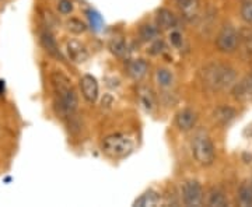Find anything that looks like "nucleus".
Here are the masks:
<instances>
[{"mask_svg": "<svg viewBox=\"0 0 252 207\" xmlns=\"http://www.w3.org/2000/svg\"><path fill=\"white\" fill-rule=\"evenodd\" d=\"M202 84L213 92L231 90L237 81V70L233 66L221 62H210L199 73Z\"/></svg>", "mask_w": 252, "mask_h": 207, "instance_id": "f257e3e1", "label": "nucleus"}, {"mask_svg": "<svg viewBox=\"0 0 252 207\" xmlns=\"http://www.w3.org/2000/svg\"><path fill=\"white\" fill-rule=\"evenodd\" d=\"M51 81L56 95L55 105L58 108V114H61L62 117H73L79 108V95L70 79L62 72H54L51 76Z\"/></svg>", "mask_w": 252, "mask_h": 207, "instance_id": "f03ea898", "label": "nucleus"}, {"mask_svg": "<svg viewBox=\"0 0 252 207\" xmlns=\"http://www.w3.org/2000/svg\"><path fill=\"white\" fill-rule=\"evenodd\" d=\"M190 151L193 160L202 167H210L216 160V147L206 132L200 130L192 137Z\"/></svg>", "mask_w": 252, "mask_h": 207, "instance_id": "7ed1b4c3", "label": "nucleus"}, {"mask_svg": "<svg viewBox=\"0 0 252 207\" xmlns=\"http://www.w3.org/2000/svg\"><path fill=\"white\" fill-rule=\"evenodd\" d=\"M135 143L133 140L125 133H111L105 136L101 142V150L107 157L112 160H121L133 151Z\"/></svg>", "mask_w": 252, "mask_h": 207, "instance_id": "20e7f679", "label": "nucleus"}, {"mask_svg": "<svg viewBox=\"0 0 252 207\" xmlns=\"http://www.w3.org/2000/svg\"><path fill=\"white\" fill-rule=\"evenodd\" d=\"M215 45L220 54H235L240 48V31L231 24H224L217 32Z\"/></svg>", "mask_w": 252, "mask_h": 207, "instance_id": "39448f33", "label": "nucleus"}, {"mask_svg": "<svg viewBox=\"0 0 252 207\" xmlns=\"http://www.w3.org/2000/svg\"><path fill=\"white\" fill-rule=\"evenodd\" d=\"M181 199L185 206L198 207L203 203L205 195L200 182L196 179H187L181 185Z\"/></svg>", "mask_w": 252, "mask_h": 207, "instance_id": "423d86ee", "label": "nucleus"}, {"mask_svg": "<svg viewBox=\"0 0 252 207\" xmlns=\"http://www.w3.org/2000/svg\"><path fill=\"white\" fill-rule=\"evenodd\" d=\"M198 112L190 108H184L178 111L175 115V119H174L175 126L178 127L180 132H184V133L193 130L198 125Z\"/></svg>", "mask_w": 252, "mask_h": 207, "instance_id": "0eeeda50", "label": "nucleus"}, {"mask_svg": "<svg viewBox=\"0 0 252 207\" xmlns=\"http://www.w3.org/2000/svg\"><path fill=\"white\" fill-rule=\"evenodd\" d=\"M83 98L89 104H95L99 97V86L97 79L91 74H84L79 81Z\"/></svg>", "mask_w": 252, "mask_h": 207, "instance_id": "6e6552de", "label": "nucleus"}, {"mask_svg": "<svg viewBox=\"0 0 252 207\" xmlns=\"http://www.w3.org/2000/svg\"><path fill=\"white\" fill-rule=\"evenodd\" d=\"M233 97L241 102H252V70L231 87Z\"/></svg>", "mask_w": 252, "mask_h": 207, "instance_id": "1a4fd4ad", "label": "nucleus"}, {"mask_svg": "<svg viewBox=\"0 0 252 207\" xmlns=\"http://www.w3.org/2000/svg\"><path fill=\"white\" fill-rule=\"evenodd\" d=\"M156 26L160 28V31H172L178 27V18L170 9L161 7L157 10Z\"/></svg>", "mask_w": 252, "mask_h": 207, "instance_id": "9d476101", "label": "nucleus"}, {"mask_svg": "<svg viewBox=\"0 0 252 207\" xmlns=\"http://www.w3.org/2000/svg\"><path fill=\"white\" fill-rule=\"evenodd\" d=\"M177 6L181 11V16L187 21H193L199 16L200 1L199 0H177Z\"/></svg>", "mask_w": 252, "mask_h": 207, "instance_id": "9b49d317", "label": "nucleus"}, {"mask_svg": "<svg viewBox=\"0 0 252 207\" xmlns=\"http://www.w3.org/2000/svg\"><path fill=\"white\" fill-rule=\"evenodd\" d=\"M126 70L133 80H142L149 72V63L144 59H133L126 64Z\"/></svg>", "mask_w": 252, "mask_h": 207, "instance_id": "f8f14e48", "label": "nucleus"}, {"mask_svg": "<svg viewBox=\"0 0 252 207\" xmlns=\"http://www.w3.org/2000/svg\"><path fill=\"white\" fill-rule=\"evenodd\" d=\"M67 55H69V59L74 63H83L89 58V52H87L86 46L80 44L79 41L67 42Z\"/></svg>", "mask_w": 252, "mask_h": 207, "instance_id": "ddd939ff", "label": "nucleus"}, {"mask_svg": "<svg viewBox=\"0 0 252 207\" xmlns=\"http://www.w3.org/2000/svg\"><path fill=\"white\" fill-rule=\"evenodd\" d=\"M39 42L42 48L45 49V52L51 56H54L56 59H62V54L59 51V46H58V42L55 39V36L52 35V32L49 31H44L41 36H39Z\"/></svg>", "mask_w": 252, "mask_h": 207, "instance_id": "4468645a", "label": "nucleus"}, {"mask_svg": "<svg viewBox=\"0 0 252 207\" xmlns=\"http://www.w3.org/2000/svg\"><path fill=\"white\" fill-rule=\"evenodd\" d=\"M235 117H237L235 109L231 108V107H227V105L219 107V108L215 109V112H213V119H215V122H217V123L221 125V126L230 125V123L235 119Z\"/></svg>", "mask_w": 252, "mask_h": 207, "instance_id": "2eb2a0df", "label": "nucleus"}, {"mask_svg": "<svg viewBox=\"0 0 252 207\" xmlns=\"http://www.w3.org/2000/svg\"><path fill=\"white\" fill-rule=\"evenodd\" d=\"M203 202H206L209 207H225L228 205V199L225 196V193L219 188H212L209 190L206 199Z\"/></svg>", "mask_w": 252, "mask_h": 207, "instance_id": "dca6fc26", "label": "nucleus"}, {"mask_svg": "<svg viewBox=\"0 0 252 207\" xmlns=\"http://www.w3.org/2000/svg\"><path fill=\"white\" fill-rule=\"evenodd\" d=\"M238 202L241 206H252V177L241 182L238 188Z\"/></svg>", "mask_w": 252, "mask_h": 207, "instance_id": "f3484780", "label": "nucleus"}, {"mask_svg": "<svg viewBox=\"0 0 252 207\" xmlns=\"http://www.w3.org/2000/svg\"><path fill=\"white\" fill-rule=\"evenodd\" d=\"M139 101H140V105L147 112H152L156 108V97H154V92L150 89H147V87H142L139 90Z\"/></svg>", "mask_w": 252, "mask_h": 207, "instance_id": "a211bd4d", "label": "nucleus"}, {"mask_svg": "<svg viewBox=\"0 0 252 207\" xmlns=\"http://www.w3.org/2000/svg\"><path fill=\"white\" fill-rule=\"evenodd\" d=\"M160 34V28L157 26H152V24H144L139 28V38L143 42H152L154 39L158 38Z\"/></svg>", "mask_w": 252, "mask_h": 207, "instance_id": "6ab92c4d", "label": "nucleus"}, {"mask_svg": "<svg viewBox=\"0 0 252 207\" xmlns=\"http://www.w3.org/2000/svg\"><path fill=\"white\" fill-rule=\"evenodd\" d=\"M158 202H160V195L157 192L149 190L147 193H144L139 199H136L133 205L135 206H156Z\"/></svg>", "mask_w": 252, "mask_h": 207, "instance_id": "aec40b11", "label": "nucleus"}, {"mask_svg": "<svg viewBox=\"0 0 252 207\" xmlns=\"http://www.w3.org/2000/svg\"><path fill=\"white\" fill-rule=\"evenodd\" d=\"M240 45H243L244 51L252 56V27L240 30Z\"/></svg>", "mask_w": 252, "mask_h": 207, "instance_id": "412c9836", "label": "nucleus"}, {"mask_svg": "<svg viewBox=\"0 0 252 207\" xmlns=\"http://www.w3.org/2000/svg\"><path fill=\"white\" fill-rule=\"evenodd\" d=\"M240 16L245 26L252 27V0H243L240 7Z\"/></svg>", "mask_w": 252, "mask_h": 207, "instance_id": "4be33fe9", "label": "nucleus"}, {"mask_svg": "<svg viewBox=\"0 0 252 207\" xmlns=\"http://www.w3.org/2000/svg\"><path fill=\"white\" fill-rule=\"evenodd\" d=\"M157 81L158 84L164 87V89H168L171 87L172 81H174V77H172V73L167 69H158L157 70Z\"/></svg>", "mask_w": 252, "mask_h": 207, "instance_id": "5701e85b", "label": "nucleus"}, {"mask_svg": "<svg viewBox=\"0 0 252 207\" xmlns=\"http://www.w3.org/2000/svg\"><path fill=\"white\" fill-rule=\"evenodd\" d=\"M67 28H69V31L73 32V34L80 35V34H83L87 30V26L81 20H79V18H70L69 23H67Z\"/></svg>", "mask_w": 252, "mask_h": 207, "instance_id": "b1692460", "label": "nucleus"}, {"mask_svg": "<svg viewBox=\"0 0 252 207\" xmlns=\"http://www.w3.org/2000/svg\"><path fill=\"white\" fill-rule=\"evenodd\" d=\"M165 51V44H164V41H161V39H154V41H152V45H150V48H149V54L153 55V56H156V55H160L162 54Z\"/></svg>", "mask_w": 252, "mask_h": 207, "instance_id": "393cba45", "label": "nucleus"}, {"mask_svg": "<svg viewBox=\"0 0 252 207\" xmlns=\"http://www.w3.org/2000/svg\"><path fill=\"white\" fill-rule=\"evenodd\" d=\"M58 11L62 16H69L73 11L72 0H59L58 1Z\"/></svg>", "mask_w": 252, "mask_h": 207, "instance_id": "a878e982", "label": "nucleus"}, {"mask_svg": "<svg viewBox=\"0 0 252 207\" xmlns=\"http://www.w3.org/2000/svg\"><path fill=\"white\" fill-rule=\"evenodd\" d=\"M109 48H111V51H112L115 55H118V56H122V55L126 52L125 42H124V41H121V39H115V41H112V42H111V45H109Z\"/></svg>", "mask_w": 252, "mask_h": 207, "instance_id": "bb28decb", "label": "nucleus"}, {"mask_svg": "<svg viewBox=\"0 0 252 207\" xmlns=\"http://www.w3.org/2000/svg\"><path fill=\"white\" fill-rule=\"evenodd\" d=\"M170 42L174 48H181L184 44V39H182V34H181L178 30H172L171 34H170Z\"/></svg>", "mask_w": 252, "mask_h": 207, "instance_id": "cd10ccee", "label": "nucleus"}, {"mask_svg": "<svg viewBox=\"0 0 252 207\" xmlns=\"http://www.w3.org/2000/svg\"><path fill=\"white\" fill-rule=\"evenodd\" d=\"M4 92V81H1L0 80V95Z\"/></svg>", "mask_w": 252, "mask_h": 207, "instance_id": "c85d7f7f", "label": "nucleus"}]
</instances>
